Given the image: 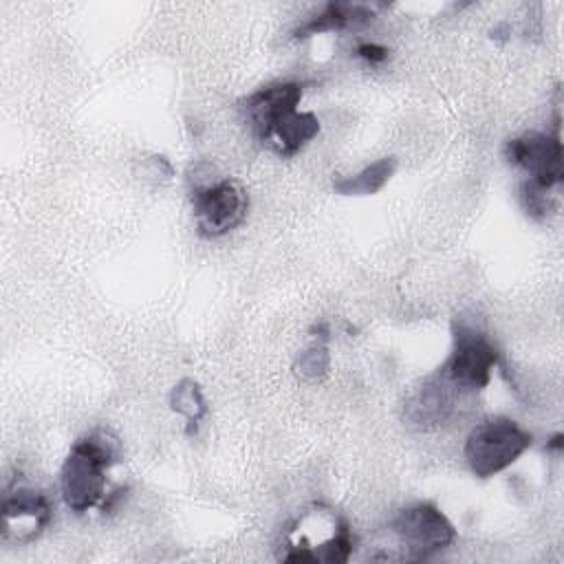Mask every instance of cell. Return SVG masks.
<instances>
[{
  "instance_id": "cell-1",
  "label": "cell",
  "mask_w": 564,
  "mask_h": 564,
  "mask_svg": "<svg viewBox=\"0 0 564 564\" xmlns=\"http://www.w3.org/2000/svg\"><path fill=\"white\" fill-rule=\"evenodd\" d=\"M302 84L275 82L258 88L245 99V115L256 139L280 156L297 154L319 132V119L313 112H300Z\"/></svg>"
},
{
  "instance_id": "cell-2",
  "label": "cell",
  "mask_w": 564,
  "mask_h": 564,
  "mask_svg": "<svg viewBox=\"0 0 564 564\" xmlns=\"http://www.w3.org/2000/svg\"><path fill=\"white\" fill-rule=\"evenodd\" d=\"M119 456V438L110 430L97 427L73 443L59 471L62 498L70 511L86 513L108 496L106 474Z\"/></svg>"
},
{
  "instance_id": "cell-3",
  "label": "cell",
  "mask_w": 564,
  "mask_h": 564,
  "mask_svg": "<svg viewBox=\"0 0 564 564\" xmlns=\"http://www.w3.org/2000/svg\"><path fill=\"white\" fill-rule=\"evenodd\" d=\"M355 549L348 522L333 509L315 505L306 509L284 533L280 560L284 562H346Z\"/></svg>"
},
{
  "instance_id": "cell-4",
  "label": "cell",
  "mask_w": 564,
  "mask_h": 564,
  "mask_svg": "<svg viewBox=\"0 0 564 564\" xmlns=\"http://www.w3.org/2000/svg\"><path fill=\"white\" fill-rule=\"evenodd\" d=\"M533 443V436L509 416L480 421L465 438L463 456L478 478H489L513 465Z\"/></svg>"
},
{
  "instance_id": "cell-5",
  "label": "cell",
  "mask_w": 564,
  "mask_h": 564,
  "mask_svg": "<svg viewBox=\"0 0 564 564\" xmlns=\"http://www.w3.org/2000/svg\"><path fill=\"white\" fill-rule=\"evenodd\" d=\"M505 156L513 167L527 174L520 192L551 196V192L564 181V152L557 121L551 134L531 130L509 139Z\"/></svg>"
},
{
  "instance_id": "cell-6",
  "label": "cell",
  "mask_w": 564,
  "mask_h": 564,
  "mask_svg": "<svg viewBox=\"0 0 564 564\" xmlns=\"http://www.w3.org/2000/svg\"><path fill=\"white\" fill-rule=\"evenodd\" d=\"M500 352L494 341L465 319L454 322V346L438 375L458 392H478L491 381V370L498 366Z\"/></svg>"
},
{
  "instance_id": "cell-7",
  "label": "cell",
  "mask_w": 564,
  "mask_h": 564,
  "mask_svg": "<svg viewBox=\"0 0 564 564\" xmlns=\"http://www.w3.org/2000/svg\"><path fill=\"white\" fill-rule=\"evenodd\" d=\"M390 531L401 549V560L423 562L456 540V529L432 502H414L401 509L390 522Z\"/></svg>"
},
{
  "instance_id": "cell-8",
  "label": "cell",
  "mask_w": 564,
  "mask_h": 564,
  "mask_svg": "<svg viewBox=\"0 0 564 564\" xmlns=\"http://www.w3.org/2000/svg\"><path fill=\"white\" fill-rule=\"evenodd\" d=\"M189 198L196 231L203 238H220L247 218L249 196L247 189L234 178L198 185L192 189Z\"/></svg>"
},
{
  "instance_id": "cell-9",
  "label": "cell",
  "mask_w": 564,
  "mask_h": 564,
  "mask_svg": "<svg viewBox=\"0 0 564 564\" xmlns=\"http://www.w3.org/2000/svg\"><path fill=\"white\" fill-rule=\"evenodd\" d=\"M53 507L48 498L18 478L7 482L2 496V540L29 544L51 524Z\"/></svg>"
},
{
  "instance_id": "cell-10",
  "label": "cell",
  "mask_w": 564,
  "mask_h": 564,
  "mask_svg": "<svg viewBox=\"0 0 564 564\" xmlns=\"http://www.w3.org/2000/svg\"><path fill=\"white\" fill-rule=\"evenodd\" d=\"M460 394L436 372L425 379L405 401L403 419L414 430L443 427L456 412V399Z\"/></svg>"
},
{
  "instance_id": "cell-11",
  "label": "cell",
  "mask_w": 564,
  "mask_h": 564,
  "mask_svg": "<svg viewBox=\"0 0 564 564\" xmlns=\"http://www.w3.org/2000/svg\"><path fill=\"white\" fill-rule=\"evenodd\" d=\"M375 9L368 4L359 2H328L322 13L313 15L308 22H304L297 31L295 37H311L315 33H326V31H348L364 26L372 22Z\"/></svg>"
},
{
  "instance_id": "cell-12",
  "label": "cell",
  "mask_w": 564,
  "mask_h": 564,
  "mask_svg": "<svg viewBox=\"0 0 564 564\" xmlns=\"http://www.w3.org/2000/svg\"><path fill=\"white\" fill-rule=\"evenodd\" d=\"M397 170V159L394 156H383L370 165H366L357 174L348 176H335L333 178V189L341 196H368L377 194L394 174Z\"/></svg>"
},
{
  "instance_id": "cell-13",
  "label": "cell",
  "mask_w": 564,
  "mask_h": 564,
  "mask_svg": "<svg viewBox=\"0 0 564 564\" xmlns=\"http://www.w3.org/2000/svg\"><path fill=\"white\" fill-rule=\"evenodd\" d=\"M170 408L187 419V434L196 432V425L207 414V401L200 392V386L192 379H181L170 392Z\"/></svg>"
},
{
  "instance_id": "cell-14",
  "label": "cell",
  "mask_w": 564,
  "mask_h": 564,
  "mask_svg": "<svg viewBox=\"0 0 564 564\" xmlns=\"http://www.w3.org/2000/svg\"><path fill=\"white\" fill-rule=\"evenodd\" d=\"M328 366H330L328 348H326L322 341H317V344H313L311 348L302 350V352L295 357L293 370H295L297 377H302V379H306V381H319L322 377H326Z\"/></svg>"
},
{
  "instance_id": "cell-15",
  "label": "cell",
  "mask_w": 564,
  "mask_h": 564,
  "mask_svg": "<svg viewBox=\"0 0 564 564\" xmlns=\"http://www.w3.org/2000/svg\"><path fill=\"white\" fill-rule=\"evenodd\" d=\"M355 53H357V57H361L370 64H381L388 59V48L381 44H375V42H361Z\"/></svg>"
},
{
  "instance_id": "cell-16",
  "label": "cell",
  "mask_w": 564,
  "mask_h": 564,
  "mask_svg": "<svg viewBox=\"0 0 564 564\" xmlns=\"http://www.w3.org/2000/svg\"><path fill=\"white\" fill-rule=\"evenodd\" d=\"M549 447H551V449H562V434H555V436L551 438Z\"/></svg>"
}]
</instances>
